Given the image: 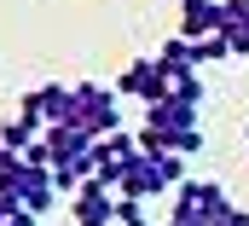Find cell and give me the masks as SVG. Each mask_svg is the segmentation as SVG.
<instances>
[{"instance_id": "1", "label": "cell", "mask_w": 249, "mask_h": 226, "mask_svg": "<svg viewBox=\"0 0 249 226\" xmlns=\"http://www.w3.org/2000/svg\"><path fill=\"white\" fill-rule=\"evenodd\" d=\"M232 209H238V203L226 197L220 180H180V186H174L168 221H174V226H226Z\"/></svg>"}, {"instance_id": "2", "label": "cell", "mask_w": 249, "mask_h": 226, "mask_svg": "<svg viewBox=\"0 0 249 226\" xmlns=\"http://www.w3.org/2000/svg\"><path fill=\"white\" fill-rule=\"evenodd\" d=\"M116 87H105V81H75V105H70V128H81L87 139H105V133H116L122 128V111H116Z\"/></svg>"}, {"instance_id": "3", "label": "cell", "mask_w": 249, "mask_h": 226, "mask_svg": "<svg viewBox=\"0 0 249 226\" xmlns=\"http://www.w3.org/2000/svg\"><path fill=\"white\" fill-rule=\"evenodd\" d=\"M139 163V133H105V139H93V180H105V186H122L127 169Z\"/></svg>"}, {"instance_id": "4", "label": "cell", "mask_w": 249, "mask_h": 226, "mask_svg": "<svg viewBox=\"0 0 249 226\" xmlns=\"http://www.w3.org/2000/svg\"><path fill=\"white\" fill-rule=\"evenodd\" d=\"M116 93H122V99H139V105H157V99L174 93V75H168L162 58H133L122 70V81H116Z\"/></svg>"}, {"instance_id": "5", "label": "cell", "mask_w": 249, "mask_h": 226, "mask_svg": "<svg viewBox=\"0 0 249 226\" xmlns=\"http://www.w3.org/2000/svg\"><path fill=\"white\" fill-rule=\"evenodd\" d=\"M70 221L75 226H116V186L105 180H87L70 191Z\"/></svg>"}, {"instance_id": "6", "label": "cell", "mask_w": 249, "mask_h": 226, "mask_svg": "<svg viewBox=\"0 0 249 226\" xmlns=\"http://www.w3.org/2000/svg\"><path fill=\"white\" fill-rule=\"evenodd\" d=\"M70 105H75V87H64V81H41V87H29V93L18 99V111L35 116L41 128H58V122H70Z\"/></svg>"}, {"instance_id": "7", "label": "cell", "mask_w": 249, "mask_h": 226, "mask_svg": "<svg viewBox=\"0 0 249 226\" xmlns=\"http://www.w3.org/2000/svg\"><path fill=\"white\" fill-rule=\"evenodd\" d=\"M58 174L47 169V163H29V174H23V191H18V203L29 209V215H53L58 209Z\"/></svg>"}, {"instance_id": "8", "label": "cell", "mask_w": 249, "mask_h": 226, "mask_svg": "<svg viewBox=\"0 0 249 226\" xmlns=\"http://www.w3.org/2000/svg\"><path fill=\"white\" fill-rule=\"evenodd\" d=\"M220 29V0H180V35L186 41H203Z\"/></svg>"}, {"instance_id": "9", "label": "cell", "mask_w": 249, "mask_h": 226, "mask_svg": "<svg viewBox=\"0 0 249 226\" xmlns=\"http://www.w3.org/2000/svg\"><path fill=\"white\" fill-rule=\"evenodd\" d=\"M220 35L238 58H249V0H220Z\"/></svg>"}, {"instance_id": "10", "label": "cell", "mask_w": 249, "mask_h": 226, "mask_svg": "<svg viewBox=\"0 0 249 226\" xmlns=\"http://www.w3.org/2000/svg\"><path fill=\"white\" fill-rule=\"evenodd\" d=\"M41 133H47V128H41L35 116H23V111H12L6 122H0V145H6V151H18V157H23V151H35V139H41Z\"/></svg>"}, {"instance_id": "11", "label": "cell", "mask_w": 249, "mask_h": 226, "mask_svg": "<svg viewBox=\"0 0 249 226\" xmlns=\"http://www.w3.org/2000/svg\"><path fill=\"white\" fill-rule=\"evenodd\" d=\"M145 122L151 128H197V105H186V99H157V105H145Z\"/></svg>"}, {"instance_id": "12", "label": "cell", "mask_w": 249, "mask_h": 226, "mask_svg": "<svg viewBox=\"0 0 249 226\" xmlns=\"http://www.w3.org/2000/svg\"><path fill=\"white\" fill-rule=\"evenodd\" d=\"M162 64H168V75H191L197 70V41H186V35H174V41H162Z\"/></svg>"}, {"instance_id": "13", "label": "cell", "mask_w": 249, "mask_h": 226, "mask_svg": "<svg viewBox=\"0 0 249 226\" xmlns=\"http://www.w3.org/2000/svg\"><path fill=\"white\" fill-rule=\"evenodd\" d=\"M220 58H238V53H232V41L214 29V35H203V41H197V64H220Z\"/></svg>"}, {"instance_id": "14", "label": "cell", "mask_w": 249, "mask_h": 226, "mask_svg": "<svg viewBox=\"0 0 249 226\" xmlns=\"http://www.w3.org/2000/svg\"><path fill=\"white\" fill-rule=\"evenodd\" d=\"M174 99H186V105L203 111V75H197V70H191V75H174Z\"/></svg>"}, {"instance_id": "15", "label": "cell", "mask_w": 249, "mask_h": 226, "mask_svg": "<svg viewBox=\"0 0 249 226\" xmlns=\"http://www.w3.org/2000/svg\"><path fill=\"white\" fill-rule=\"evenodd\" d=\"M116 226H151L145 203H133V197H116Z\"/></svg>"}, {"instance_id": "16", "label": "cell", "mask_w": 249, "mask_h": 226, "mask_svg": "<svg viewBox=\"0 0 249 226\" xmlns=\"http://www.w3.org/2000/svg\"><path fill=\"white\" fill-rule=\"evenodd\" d=\"M41 215H29L23 203H0V226H35Z\"/></svg>"}, {"instance_id": "17", "label": "cell", "mask_w": 249, "mask_h": 226, "mask_svg": "<svg viewBox=\"0 0 249 226\" xmlns=\"http://www.w3.org/2000/svg\"><path fill=\"white\" fill-rule=\"evenodd\" d=\"M226 226H249V209H232V221Z\"/></svg>"}, {"instance_id": "18", "label": "cell", "mask_w": 249, "mask_h": 226, "mask_svg": "<svg viewBox=\"0 0 249 226\" xmlns=\"http://www.w3.org/2000/svg\"><path fill=\"white\" fill-rule=\"evenodd\" d=\"M6 157H12V151H6V145H0V163H6Z\"/></svg>"}, {"instance_id": "19", "label": "cell", "mask_w": 249, "mask_h": 226, "mask_svg": "<svg viewBox=\"0 0 249 226\" xmlns=\"http://www.w3.org/2000/svg\"><path fill=\"white\" fill-rule=\"evenodd\" d=\"M244 145H249V122H244Z\"/></svg>"}, {"instance_id": "20", "label": "cell", "mask_w": 249, "mask_h": 226, "mask_svg": "<svg viewBox=\"0 0 249 226\" xmlns=\"http://www.w3.org/2000/svg\"><path fill=\"white\" fill-rule=\"evenodd\" d=\"M168 226H174V221H168Z\"/></svg>"}]
</instances>
